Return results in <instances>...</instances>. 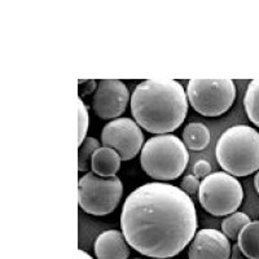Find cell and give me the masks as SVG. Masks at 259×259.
<instances>
[{
  "mask_svg": "<svg viewBox=\"0 0 259 259\" xmlns=\"http://www.w3.org/2000/svg\"><path fill=\"white\" fill-rule=\"evenodd\" d=\"M121 228L127 244L138 253L156 259L174 258L197 232V211L189 194L179 187L145 183L124 200Z\"/></svg>",
  "mask_w": 259,
  "mask_h": 259,
  "instance_id": "6da1fadb",
  "label": "cell"
},
{
  "mask_svg": "<svg viewBox=\"0 0 259 259\" xmlns=\"http://www.w3.org/2000/svg\"><path fill=\"white\" fill-rule=\"evenodd\" d=\"M188 104L186 90L174 79L143 80L130 100L136 123L156 135H166L179 128L188 114Z\"/></svg>",
  "mask_w": 259,
  "mask_h": 259,
  "instance_id": "7a4b0ae2",
  "label": "cell"
},
{
  "mask_svg": "<svg viewBox=\"0 0 259 259\" xmlns=\"http://www.w3.org/2000/svg\"><path fill=\"white\" fill-rule=\"evenodd\" d=\"M217 161L232 177H247L259 170V133L247 124L226 130L215 147Z\"/></svg>",
  "mask_w": 259,
  "mask_h": 259,
  "instance_id": "3957f363",
  "label": "cell"
},
{
  "mask_svg": "<svg viewBox=\"0 0 259 259\" xmlns=\"http://www.w3.org/2000/svg\"><path fill=\"white\" fill-rule=\"evenodd\" d=\"M189 162L188 148L178 136L157 135L143 145L140 165L148 177L158 182L177 180Z\"/></svg>",
  "mask_w": 259,
  "mask_h": 259,
  "instance_id": "277c9868",
  "label": "cell"
},
{
  "mask_svg": "<svg viewBox=\"0 0 259 259\" xmlns=\"http://www.w3.org/2000/svg\"><path fill=\"white\" fill-rule=\"evenodd\" d=\"M201 206L214 217H228L237 211L244 200L239 179L226 171H217L202 179L198 189Z\"/></svg>",
  "mask_w": 259,
  "mask_h": 259,
  "instance_id": "5b68a950",
  "label": "cell"
},
{
  "mask_svg": "<svg viewBox=\"0 0 259 259\" xmlns=\"http://www.w3.org/2000/svg\"><path fill=\"white\" fill-rule=\"evenodd\" d=\"M123 184L118 177L100 178L87 172L78 182V203L87 214L104 217L114 211L121 202Z\"/></svg>",
  "mask_w": 259,
  "mask_h": 259,
  "instance_id": "8992f818",
  "label": "cell"
},
{
  "mask_svg": "<svg viewBox=\"0 0 259 259\" xmlns=\"http://www.w3.org/2000/svg\"><path fill=\"white\" fill-rule=\"evenodd\" d=\"M188 103L203 117H219L231 109L236 99L232 79H191L187 85Z\"/></svg>",
  "mask_w": 259,
  "mask_h": 259,
  "instance_id": "52a82bcc",
  "label": "cell"
},
{
  "mask_svg": "<svg viewBox=\"0 0 259 259\" xmlns=\"http://www.w3.org/2000/svg\"><path fill=\"white\" fill-rule=\"evenodd\" d=\"M101 144L117 150L122 161H130L142 152L144 135L134 119L117 118L101 130Z\"/></svg>",
  "mask_w": 259,
  "mask_h": 259,
  "instance_id": "ba28073f",
  "label": "cell"
},
{
  "mask_svg": "<svg viewBox=\"0 0 259 259\" xmlns=\"http://www.w3.org/2000/svg\"><path fill=\"white\" fill-rule=\"evenodd\" d=\"M130 100V92L122 80L101 79L94 94L92 108L101 119H117L124 113Z\"/></svg>",
  "mask_w": 259,
  "mask_h": 259,
  "instance_id": "9c48e42d",
  "label": "cell"
},
{
  "mask_svg": "<svg viewBox=\"0 0 259 259\" xmlns=\"http://www.w3.org/2000/svg\"><path fill=\"white\" fill-rule=\"evenodd\" d=\"M230 239L222 231L202 228L197 231L188 247L189 259H231Z\"/></svg>",
  "mask_w": 259,
  "mask_h": 259,
  "instance_id": "30bf717a",
  "label": "cell"
},
{
  "mask_svg": "<svg viewBox=\"0 0 259 259\" xmlns=\"http://www.w3.org/2000/svg\"><path fill=\"white\" fill-rule=\"evenodd\" d=\"M128 246L121 231L109 230L97 236L94 250L96 259H127L130 255Z\"/></svg>",
  "mask_w": 259,
  "mask_h": 259,
  "instance_id": "8fae6325",
  "label": "cell"
},
{
  "mask_svg": "<svg viewBox=\"0 0 259 259\" xmlns=\"http://www.w3.org/2000/svg\"><path fill=\"white\" fill-rule=\"evenodd\" d=\"M121 156L109 147H100L91 158V170L100 178H114L121 168Z\"/></svg>",
  "mask_w": 259,
  "mask_h": 259,
  "instance_id": "7c38bea8",
  "label": "cell"
},
{
  "mask_svg": "<svg viewBox=\"0 0 259 259\" xmlns=\"http://www.w3.org/2000/svg\"><path fill=\"white\" fill-rule=\"evenodd\" d=\"M183 143L188 149L202 150L210 144V130L201 122H192L183 130Z\"/></svg>",
  "mask_w": 259,
  "mask_h": 259,
  "instance_id": "4fadbf2b",
  "label": "cell"
},
{
  "mask_svg": "<svg viewBox=\"0 0 259 259\" xmlns=\"http://www.w3.org/2000/svg\"><path fill=\"white\" fill-rule=\"evenodd\" d=\"M237 244L249 259H259V221L250 222L237 237Z\"/></svg>",
  "mask_w": 259,
  "mask_h": 259,
  "instance_id": "5bb4252c",
  "label": "cell"
},
{
  "mask_svg": "<svg viewBox=\"0 0 259 259\" xmlns=\"http://www.w3.org/2000/svg\"><path fill=\"white\" fill-rule=\"evenodd\" d=\"M244 106L251 123L259 127V79L251 80L247 84L244 96Z\"/></svg>",
  "mask_w": 259,
  "mask_h": 259,
  "instance_id": "9a60e30c",
  "label": "cell"
},
{
  "mask_svg": "<svg viewBox=\"0 0 259 259\" xmlns=\"http://www.w3.org/2000/svg\"><path fill=\"white\" fill-rule=\"evenodd\" d=\"M250 222L251 221L249 215L241 211H236L223 219V222H222V232L230 240H237L242 228Z\"/></svg>",
  "mask_w": 259,
  "mask_h": 259,
  "instance_id": "2e32d148",
  "label": "cell"
},
{
  "mask_svg": "<svg viewBox=\"0 0 259 259\" xmlns=\"http://www.w3.org/2000/svg\"><path fill=\"white\" fill-rule=\"evenodd\" d=\"M100 148V142L97 139L89 136L84 139V142L78 147V170L89 171L91 167V158L94 153Z\"/></svg>",
  "mask_w": 259,
  "mask_h": 259,
  "instance_id": "e0dca14e",
  "label": "cell"
},
{
  "mask_svg": "<svg viewBox=\"0 0 259 259\" xmlns=\"http://www.w3.org/2000/svg\"><path fill=\"white\" fill-rule=\"evenodd\" d=\"M89 130V110L83 103L82 97H78V147L84 142Z\"/></svg>",
  "mask_w": 259,
  "mask_h": 259,
  "instance_id": "ac0fdd59",
  "label": "cell"
},
{
  "mask_svg": "<svg viewBox=\"0 0 259 259\" xmlns=\"http://www.w3.org/2000/svg\"><path fill=\"white\" fill-rule=\"evenodd\" d=\"M200 184L201 182L198 180L197 177H194V175H187V177H184V179L182 180V183H180V189H183V191L186 192L187 194H189V196H193V194L197 193L198 189H200Z\"/></svg>",
  "mask_w": 259,
  "mask_h": 259,
  "instance_id": "d6986e66",
  "label": "cell"
},
{
  "mask_svg": "<svg viewBox=\"0 0 259 259\" xmlns=\"http://www.w3.org/2000/svg\"><path fill=\"white\" fill-rule=\"evenodd\" d=\"M193 174L194 177H197L198 179H200V178L205 179L207 175L211 174V165H210L207 161H205V159H200V161H197L194 163Z\"/></svg>",
  "mask_w": 259,
  "mask_h": 259,
  "instance_id": "ffe728a7",
  "label": "cell"
},
{
  "mask_svg": "<svg viewBox=\"0 0 259 259\" xmlns=\"http://www.w3.org/2000/svg\"><path fill=\"white\" fill-rule=\"evenodd\" d=\"M78 85H79V95L80 96H87L90 94H94L95 89L97 90V85L99 82H96L95 79H87V80H78ZM79 96V97H80Z\"/></svg>",
  "mask_w": 259,
  "mask_h": 259,
  "instance_id": "44dd1931",
  "label": "cell"
},
{
  "mask_svg": "<svg viewBox=\"0 0 259 259\" xmlns=\"http://www.w3.org/2000/svg\"><path fill=\"white\" fill-rule=\"evenodd\" d=\"M231 259H249V258L242 253L239 244L236 242V244L232 246V250H231Z\"/></svg>",
  "mask_w": 259,
  "mask_h": 259,
  "instance_id": "7402d4cb",
  "label": "cell"
},
{
  "mask_svg": "<svg viewBox=\"0 0 259 259\" xmlns=\"http://www.w3.org/2000/svg\"><path fill=\"white\" fill-rule=\"evenodd\" d=\"M77 254H78V259H94L89 253H87V251L83 250V249H78Z\"/></svg>",
  "mask_w": 259,
  "mask_h": 259,
  "instance_id": "603a6c76",
  "label": "cell"
},
{
  "mask_svg": "<svg viewBox=\"0 0 259 259\" xmlns=\"http://www.w3.org/2000/svg\"><path fill=\"white\" fill-rule=\"evenodd\" d=\"M254 188H255L256 193L259 194V170L256 171L255 177H254Z\"/></svg>",
  "mask_w": 259,
  "mask_h": 259,
  "instance_id": "cb8c5ba5",
  "label": "cell"
},
{
  "mask_svg": "<svg viewBox=\"0 0 259 259\" xmlns=\"http://www.w3.org/2000/svg\"><path fill=\"white\" fill-rule=\"evenodd\" d=\"M135 259H139V258H135Z\"/></svg>",
  "mask_w": 259,
  "mask_h": 259,
  "instance_id": "d4e9b609",
  "label": "cell"
}]
</instances>
